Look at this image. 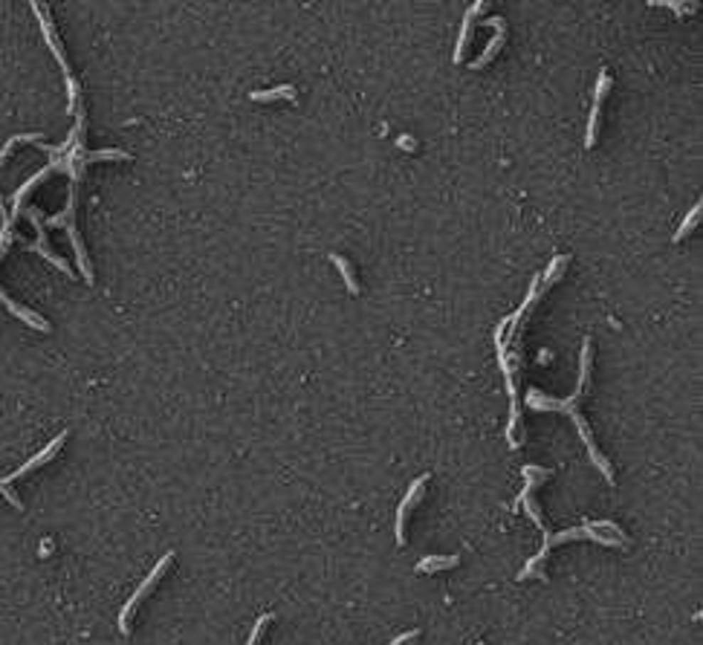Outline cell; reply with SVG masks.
<instances>
[{
	"label": "cell",
	"mask_w": 703,
	"mask_h": 645,
	"mask_svg": "<svg viewBox=\"0 0 703 645\" xmlns=\"http://www.w3.org/2000/svg\"><path fill=\"white\" fill-rule=\"evenodd\" d=\"M541 533H544V544H541V550L530 558V562L521 567L518 582H524V579H547V573H544L541 567H544V562H547L550 550H553L556 544H564V541H582V538H591V541H596V544H602V547H628V535H625L617 524H613V521H585L582 527H576V530H564V533H553L550 527H544Z\"/></svg>",
	"instance_id": "1"
},
{
	"label": "cell",
	"mask_w": 703,
	"mask_h": 645,
	"mask_svg": "<svg viewBox=\"0 0 703 645\" xmlns=\"http://www.w3.org/2000/svg\"><path fill=\"white\" fill-rule=\"evenodd\" d=\"M585 385H588V379H582V376H579V385H576V391H574V397H570V400H550V397H544L541 391L530 388V391H527V405H530V408H539V411H564L570 420H574V422H576V428H579V437H582V443L588 446V454H591L593 466L602 471L605 481L613 486V484H617V481H613V469H610V463L605 460V454L596 449L591 428H588L585 417L579 414V400H582V394H585Z\"/></svg>",
	"instance_id": "2"
},
{
	"label": "cell",
	"mask_w": 703,
	"mask_h": 645,
	"mask_svg": "<svg viewBox=\"0 0 703 645\" xmlns=\"http://www.w3.org/2000/svg\"><path fill=\"white\" fill-rule=\"evenodd\" d=\"M67 437H70V432H61L58 437H53V443H50V446H43V449H41V452H38L35 457H29V460H26V463H23V466H21L18 471H12V475H6V478H0V495H4V498H6V501H9L12 506H15V509H23V501L18 498V492L12 489V484H15V481H21L23 475H29V471L41 469L43 463H50V460H53V457L58 454V449H61V446L67 443Z\"/></svg>",
	"instance_id": "3"
},
{
	"label": "cell",
	"mask_w": 703,
	"mask_h": 645,
	"mask_svg": "<svg viewBox=\"0 0 703 645\" xmlns=\"http://www.w3.org/2000/svg\"><path fill=\"white\" fill-rule=\"evenodd\" d=\"M174 555H177V553H171V550H168V553H165V555L159 558V562L154 565V570H151V573L145 576V582H142V585H139V587L134 590V596H130V599L125 602V608H122V614H119V631H122L125 636L130 634V619H134L137 608H139L142 602H145V599H148V596L154 593V587L159 585V579L165 576V570H168V567L174 565Z\"/></svg>",
	"instance_id": "4"
},
{
	"label": "cell",
	"mask_w": 703,
	"mask_h": 645,
	"mask_svg": "<svg viewBox=\"0 0 703 645\" xmlns=\"http://www.w3.org/2000/svg\"><path fill=\"white\" fill-rule=\"evenodd\" d=\"M32 9H35V15L41 18V29H43V38H47L50 50L56 53V58H58V64H61V70H64V75H67V93H70V105H67V110H75V105H78V81H75V78H73V73H70L67 55H64L61 44H58V38H56V29H53V21H50V15H47V6H41V4H32Z\"/></svg>",
	"instance_id": "5"
},
{
	"label": "cell",
	"mask_w": 703,
	"mask_h": 645,
	"mask_svg": "<svg viewBox=\"0 0 703 645\" xmlns=\"http://www.w3.org/2000/svg\"><path fill=\"white\" fill-rule=\"evenodd\" d=\"M426 484H428V475L417 478V481L408 486V492H406V498L400 501V506H397V544H400V547L408 541V533H406V527H408V515H411V509L423 501Z\"/></svg>",
	"instance_id": "6"
},
{
	"label": "cell",
	"mask_w": 703,
	"mask_h": 645,
	"mask_svg": "<svg viewBox=\"0 0 703 645\" xmlns=\"http://www.w3.org/2000/svg\"><path fill=\"white\" fill-rule=\"evenodd\" d=\"M483 23H490V26L495 29V35H492V41L487 44V50H483V53L472 61V70H483V67H487V64L498 55V50L504 47V38H507V23H504L501 18H490V21H483Z\"/></svg>",
	"instance_id": "7"
},
{
	"label": "cell",
	"mask_w": 703,
	"mask_h": 645,
	"mask_svg": "<svg viewBox=\"0 0 703 645\" xmlns=\"http://www.w3.org/2000/svg\"><path fill=\"white\" fill-rule=\"evenodd\" d=\"M487 9V4L483 0H477V4H472L469 9H466V15H463V26H460V35H458V47H455V61L460 64L463 61V55H466V47H469V38H472V29H475V21H477V15Z\"/></svg>",
	"instance_id": "8"
},
{
	"label": "cell",
	"mask_w": 703,
	"mask_h": 645,
	"mask_svg": "<svg viewBox=\"0 0 703 645\" xmlns=\"http://www.w3.org/2000/svg\"><path fill=\"white\" fill-rule=\"evenodd\" d=\"M460 565V555L452 553V555H426L417 562V573H440V570H452Z\"/></svg>",
	"instance_id": "9"
},
{
	"label": "cell",
	"mask_w": 703,
	"mask_h": 645,
	"mask_svg": "<svg viewBox=\"0 0 703 645\" xmlns=\"http://www.w3.org/2000/svg\"><path fill=\"white\" fill-rule=\"evenodd\" d=\"M330 261H333V267L342 272V281H344V287L350 289V295H359L362 287H359V281H356V275H354V267H350L347 257H342L339 252H330Z\"/></svg>",
	"instance_id": "10"
},
{
	"label": "cell",
	"mask_w": 703,
	"mask_h": 645,
	"mask_svg": "<svg viewBox=\"0 0 703 645\" xmlns=\"http://www.w3.org/2000/svg\"><path fill=\"white\" fill-rule=\"evenodd\" d=\"M249 99L252 102H275V99L295 102V87H292V84H281V87H273V90H252Z\"/></svg>",
	"instance_id": "11"
},
{
	"label": "cell",
	"mask_w": 703,
	"mask_h": 645,
	"mask_svg": "<svg viewBox=\"0 0 703 645\" xmlns=\"http://www.w3.org/2000/svg\"><path fill=\"white\" fill-rule=\"evenodd\" d=\"M567 264H570V255H556L553 261H550V267H547V272H544V275H539V278H541V287H544V289H550V287L561 278V270H564Z\"/></svg>",
	"instance_id": "12"
},
{
	"label": "cell",
	"mask_w": 703,
	"mask_h": 645,
	"mask_svg": "<svg viewBox=\"0 0 703 645\" xmlns=\"http://www.w3.org/2000/svg\"><path fill=\"white\" fill-rule=\"evenodd\" d=\"M700 214H703V203H694V206H692V211L686 214V220L680 223V229L675 232V240H677V243H680V240H683V238H686L689 232H694V226L700 223Z\"/></svg>",
	"instance_id": "13"
},
{
	"label": "cell",
	"mask_w": 703,
	"mask_h": 645,
	"mask_svg": "<svg viewBox=\"0 0 703 645\" xmlns=\"http://www.w3.org/2000/svg\"><path fill=\"white\" fill-rule=\"evenodd\" d=\"M610 87H613V78H610L608 73H599L596 90H593V105H602V102H605V96L610 93Z\"/></svg>",
	"instance_id": "14"
},
{
	"label": "cell",
	"mask_w": 703,
	"mask_h": 645,
	"mask_svg": "<svg viewBox=\"0 0 703 645\" xmlns=\"http://www.w3.org/2000/svg\"><path fill=\"white\" fill-rule=\"evenodd\" d=\"M270 622H273V614H260V617H258V622H255V628L249 631L246 645H258V642H260V636H263V628H267Z\"/></svg>",
	"instance_id": "15"
},
{
	"label": "cell",
	"mask_w": 703,
	"mask_h": 645,
	"mask_svg": "<svg viewBox=\"0 0 703 645\" xmlns=\"http://www.w3.org/2000/svg\"><path fill=\"white\" fill-rule=\"evenodd\" d=\"M654 6H669L677 15H692V12L700 9V4H683V0H663V4H654Z\"/></svg>",
	"instance_id": "16"
},
{
	"label": "cell",
	"mask_w": 703,
	"mask_h": 645,
	"mask_svg": "<svg viewBox=\"0 0 703 645\" xmlns=\"http://www.w3.org/2000/svg\"><path fill=\"white\" fill-rule=\"evenodd\" d=\"M397 145H400L403 151H414V148H417V142H414V139H408V137H400V139H397Z\"/></svg>",
	"instance_id": "17"
},
{
	"label": "cell",
	"mask_w": 703,
	"mask_h": 645,
	"mask_svg": "<svg viewBox=\"0 0 703 645\" xmlns=\"http://www.w3.org/2000/svg\"><path fill=\"white\" fill-rule=\"evenodd\" d=\"M477 645H483V642H477Z\"/></svg>",
	"instance_id": "18"
}]
</instances>
